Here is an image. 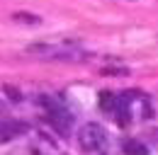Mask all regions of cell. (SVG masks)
<instances>
[{
	"instance_id": "obj_1",
	"label": "cell",
	"mask_w": 158,
	"mask_h": 155,
	"mask_svg": "<svg viewBox=\"0 0 158 155\" xmlns=\"http://www.w3.org/2000/svg\"><path fill=\"white\" fill-rule=\"evenodd\" d=\"M27 51H29L32 56H37V58L61 61V63H80V61L88 58L83 51L73 49L71 41H66V44H32V46H27Z\"/></svg>"
},
{
	"instance_id": "obj_7",
	"label": "cell",
	"mask_w": 158,
	"mask_h": 155,
	"mask_svg": "<svg viewBox=\"0 0 158 155\" xmlns=\"http://www.w3.org/2000/svg\"><path fill=\"white\" fill-rule=\"evenodd\" d=\"M100 73H102V75H117V78H124V75H129L131 70H129V68H102Z\"/></svg>"
},
{
	"instance_id": "obj_3",
	"label": "cell",
	"mask_w": 158,
	"mask_h": 155,
	"mask_svg": "<svg viewBox=\"0 0 158 155\" xmlns=\"http://www.w3.org/2000/svg\"><path fill=\"white\" fill-rule=\"evenodd\" d=\"M44 119L49 121V126H51L54 131H59L61 136H68V131H71V114H68L61 104L46 109V112H44Z\"/></svg>"
},
{
	"instance_id": "obj_2",
	"label": "cell",
	"mask_w": 158,
	"mask_h": 155,
	"mask_svg": "<svg viewBox=\"0 0 158 155\" xmlns=\"http://www.w3.org/2000/svg\"><path fill=\"white\" fill-rule=\"evenodd\" d=\"M76 138H78L80 150L88 153V155H105V150H107V131L100 124H85V126H80Z\"/></svg>"
},
{
	"instance_id": "obj_5",
	"label": "cell",
	"mask_w": 158,
	"mask_h": 155,
	"mask_svg": "<svg viewBox=\"0 0 158 155\" xmlns=\"http://www.w3.org/2000/svg\"><path fill=\"white\" fill-rule=\"evenodd\" d=\"M24 129H27L24 121H7V119H5V121H2V141H10L12 133L17 136V133H22Z\"/></svg>"
},
{
	"instance_id": "obj_6",
	"label": "cell",
	"mask_w": 158,
	"mask_h": 155,
	"mask_svg": "<svg viewBox=\"0 0 158 155\" xmlns=\"http://www.w3.org/2000/svg\"><path fill=\"white\" fill-rule=\"evenodd\" d=\"M124 155H148V148L139 141H127L124 143Z\"/></svg>"
},
{
	"instance_id": "obj_4",
	"label": "cell",
	"mask_w": 158,
	"mask_h": 155,
	"mask_svg": "<svg viewBox=\"0 0 158 155\" xmlns=\"http://www.w3.org/2000/svg\"><path fill=\"white\" fill-rule=\"evenodd\" d=\"M10 19H12L15 24H24V27H37V24H41V17H39V15H34V12H24V10L12 12Z\"/></svg>"
},
{
	"instance_id": "obj_8",
	"label": "cell",
	"mask_w": 158,
	"mask_h": 155,
	"mask_svg": "<svg viewBox=\"0 0 158 155\" xmlns=\"http://www.w3.org/2000/svg\"><path fill=\"white\" fill-rule=\"evenodd\" d=\"M5 95L10 97V99H15V102H20V99H22V95L15 90V87H10V85H5Z\"/></svg>"
}]
</instances>
